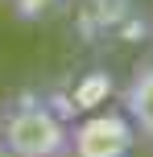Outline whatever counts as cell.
I'll return each instance as SVG.
<instances>
[{
    "label": "cell",
    "instance_id": "1",
    "mask_svg": "<svg viewBox=\"0 0 153 157\" xmlns=\"http://www.w3.org/2000/svg\"><path fill=\"white\" fill-rule=\"evenodd\" d=\"M0 145L8 157H66V124L46 99L25 95L0 116Z\"/></svg>",
    "mask_w": 153,
    "mask_h": 157
},
{
    "label": "cell",
    "instance_id": "2",
    "mask_svg": "<svg viewBox=\"0 0 153 157\" xmlns=\"http://www.w3.org/2000/svg\"><path fill=\"white\" fill-rule=\"evenodd\" d=\"M132 145L137 132L116 108L87 112L79 124H66V157H128Z\"/></svg>",
    "mask_w": 153,
    "mask_h": 157
},
{
    "label": "cell",
    "instance_id": "3",
    "mask_svg": "<svg viewBox=\"0 0 153 157\" xmlns=\"http://www.w3.org/2000/svg\"><path fill=\"white\" fill-rule=\"evenodd\" d=\"M120 112L132 124V132L153 145V58L137 62V71L128 75L124 95H120Z\"/></svg>",
    "mask_w": 153,
    "mask_h": 157
},
{
    "label": "cell",
    "instance_id": "4",
    "mask_svg": "<svg viewBox=\"0 0 153 157\" xmlns=\"http://www.w3.org/2000/svg\"><path fill=\"white\" fill-rule=\"evenodd\" d=\"M66 0H8V8H13L17 21H46V17H54L58 8H62Z\"/></svg>",
    "mask_w": 153,
    "mask_h": 157
}]
</instances>
